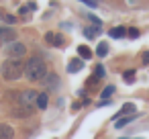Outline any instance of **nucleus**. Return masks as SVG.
Instances as JSON below:
<instances>
[{
	"instance_id": "nucleus-1",
	"label": "nucleus",
	"mask_w": 149,
	"mask_h": 139,
	"mask_svg": "<svg viewBox=\"0 0 149 139\" xmlns=\"http://www.w3.org/2000/svg\"><path fill=\"white\" fill-rule=\"evenodd\" d=\"M47 76V66L41 57H31L25 64V78L31 82H41Z\"/></svg>"
},
{
	"instance_id": "nucleus-2",
	"label": "nucleus",
	"mask_w": 149,
	"mask_h": 139,
	"mask_svg": "<svg viewBox=\"0 0 149 139\" xmlns=\"http://www.w3.org/2000/svg\"><path fill=\"white\" fill-rule=\"evenodd\" d=\"M0 74H2V78L6 82H15V80H19V78L25 76V64L21 59H17V57H10V59H6L2 64Z\"/></svg>"
},
{
	"instance_id": "nucleus-3",
	"label": "nucleus",
	"mask_w": 149,
	"mask_h": 139,
	"mask_svg": "<svg viewBox=\"0 0 149 139\" xmlns=\"http://www.w3.org/2000/svg\"><path fill=\"white\" fill-rule=\"evenodd\" d=\"M6 53H8V57H23L25 53H27V47H25V43H21V41H13V43H8L6 45Z\"/></svg>"
},
{
	"instance_id": "nucleus-4",
	"label": "nucleus",
	"mask_w": 149,
	"mask_h": 139,
	"mask_svg": "<svg viewBox=\"0 0 149 139\" xmlns=\"http://www.w3.org/2000/svg\"><path fill=\"white\" fill-rule=\"evenodd\" d=\"M37 96H39V92H35V90H21L19 92V102L25 104V106H31L37 100Z\"/></svg>"
},
{
	"instance_id": "nucleus-5",
	"label": "nucleus",
	"mask_w": 149,
	"mask_h": 139,
	"mask_svg": "<svg viewBox=\"0 0 149 139\" xmlns=\"http://www.w3.org/2000/svg\"><path fill=\"white\" fill-rule=\"evenodd\" d=\"M17 39V33L10 27H0V43H13Z\"/></svg>"
},
{
	"instance_id": "nucleus-6",
	"label": "nucleus",
	"mask_w": 149,
	"mask_h": 139,
	"mask_svg": "<svg viewBox=\"0 0 149 139\" xmlns=\"http://www.w3.org/2000/svg\"><path fill=\"white\" fill-rule=\"evenodd\" d=\"M45 41L51 43V45H55V47H61L63 45V37L57 35V33H45Z\"/></svg>"
},
{
	"instance_id": "nucleus-7",
	"label": "nucleus",
	"mask_w": 149,
	"mask_h": 139,
	"mask_svg": "<svg viewBox=\"0 0 149 139\" xmlns=\"http://www.w3.org/2000/svg\"><path fill=\"white\" fill-rule=\"evenodd\" d=\"M135 108H137V106H135L133 102H125V104H123V108L118 110V115L114 117V121H116V119H120V117H127V115H135Z\"/></svg>"
},
{
	"instance_id": "nucleus-8",
	"label": "nucleus",
	"mask_w": 149,
	"mask_h": 139,
	"mask_svg": "<svg viewBox=\"0 0 149 139\" xmlns=\"http://www.w3.org/2000/svg\"><path fill=\"white\" fill-rule=\"evenodd\" d=\"M13 137H15V129L10 125L0 123V139H13Z\"/></svg>"
},
{
	"instance_id": "nucleus-9",
	"label": "nucleus",
	"mask_w": 149,
	"mask_h": 139,
	"mask_svg": "<svg viewBox=\"0 0 149 139\" xmlns=\"http://www.w3.org/2000/svg\"><path fill=\"white\" fill-rule=\"evenodd\" d=\"M33 112H35V108H33V106H25V104H21L17 110H13V115H15V117H21V119H23V117H31Z\"/></svg>"
},
{
	"instance_id": "nucleus-10",
	"label": "nucleus",
	"mask_w": 149,
	"mask_h": 139,
	"mask_svg": "<svg viewBox=\"0 0 149 139\" xmlns=\"http://www.w3.org/2000/svg\"><path fill=\"white\" fill-rule=\"evenodd\" d=\"M82 68H84V61L76 57V59H72V61H70V66H68V72H70V74H76V72H80Z\"/></svg>"
},
{
	"instance_id": "nucleus-11",
	"label": "nucleus",
	"mask_w": 149,
	"mask_h": 139,
	"mask_svg": "<svg viewBox=\"0 0 149 139\" xmlns=\"http://www.w3.org/2000/svg\"><path fill=\"white\" fill-rule=\"evenodd\" d=\"M37 108H47V104H49V96H47V92H39V96H37Z\"/></svg>"
},
{
	"instance_id": "nucleus-12",
	"label": "nucleus",
	"mask_w": 149,
	"mask_h": 139,
	"mask_svg": "<svg viewBox=\"0 0 149 139\" xmlns=\"http://www.w3.org/2000/svg\"><path fill=\"white\" fill-rule=\"evenodd\" d=\"M135 117H137V112H135V115H127V117H120V119H116V125H114V127H116V129H123L125 125H129L131 121H135Z\"/></svg>"
},
{
	"instance_id": "nucleus-13",
	"label": "nucleus",
	"mask_w": 149,
	"mask_h": 139,
	"mask_svg": "<svg viewBox=\"0 0 149 139\" xmlns=\"http://www.w3.org/2000/svg\"><path fill=\"white\" fill-rule=\"evenodd\" d=\"M127 35V29L125 27H114V29H110V37L112 39H120V37H125Z\"/></svg>"
},
{
	"instance_id": "nucleus-14",
	"label": "nucleus",
	"mask_w": 149,
	"mask_h": 139,
	"mask_svg": "<svg viewBox=\"0 0 149 139\" xmlns=\"http://www.w3.org/2000/svg\"><path fill=\"white\" fill-rule=\"evenodd\" d=\"M78 55H80L82 59H90V57H92V51H90L86 45H80V47H78Z\"/></svg>"
},
{
	"instance_id": "nucleus-15",
	"label": "nucleus",
	"mask_w": 149,
	"mask_h": 139,
	"mask_svg": "<svg viewBox=\"0 0 149 139\" xmlns=\"http://www.w3.org/2000/svg\"><path fill=\"white\" fill-rule=\"evenodd\" d=\"M43 82H45L49 88H55V86H57V76H55V74H47Z\"/></svg>"
},
{
	"instance_id": "nucleus-16",
	"label": "nucleus",
	"mask_w": 149,
	"mask_h": 139,
	"mask_svg": "<svg viewBox=\"0 0 149 139\" xmlns=\"http://www.w3.org/2000/svg\"><path fill=\"white\" fill-rule=\"evenodd\" d=\"M98 31H100V27H96V29H92V27H88V29H84V35H86L88 39H94V37L98 35Z\"/></svg>"
},
{
	"instance_id": "nucleus-17",
	"label": "nucleus",
	"mask_w": 149,
	"mask_h": 139,
	"mask_svg": "<svg viewBox=\"0 0 149 139\" xmlns=\"http://www.w3.org/2000/svg\"><path fill=\"white\" fill-rule=\"evenodd\" d=\"M106 53H108V45H106V43H100V45L96 47V55H98V57H104Z\"/></svg>"
},
{
	"instance_id": "nucleus-18",
	"label": "nucleus",
	"mask_w": 149,
	"mask_h": 139,
	"mask_svg": "<svg viewBox=\"0 0 149 139\" xmlns=\"http://www.w3.org/2000/svg\"><path fill=\"white\" fill-rule=\"evenodd\" d=\"M112 94H114V86H106V88L102 90V98H104V100H106V98H110Z\"/></svg>"
},
{
	"instance_id": "nucleus-19",
	"label": "nucleus",
	"mask_w": 149,
	"mask_h": 139,
	"mask_svg": "<svg viewBox=\"0 0 149 139\" xmlns=\"http://www.w3.org/2000/svg\"><path fill=\"white\" fill-rule=\"evenodd\" d=\"M125 82H127V84H133V82H135V72H133V70L125 72Z\"/></svg>"
},
{
	"instance_id": "nucleus-20",
	"label": "nucleus",
	"mask_w": 149,
	"mask_h": 139,
	"mask_svg": "<svg viewBox=\"0 0 149 139\" xmlns=\"http://www.w3.org/2000/svg\"><path fill=\"white\" fill-rule=\"evenodd\" d=\"M94 74H96V78L100 80V78H104V74H106V70H104L102 66H96V70H94Z\"/></svg>"
},
{
	"instance_id": "nucleus-21",
	"label": "nucleus",
	"mask_w": 149,
	"mask_h": 139,
	"mask_svg": "<svg viewBox=\"0 0 149 139\" xmlns=\"http://www.w3.org/2000/svg\"><path fill=\"white\" fill-rule=\"evenodd\" d=\"M127 33H129V37H131V39H137V37H139V31H137V29H129Z\"/></svg>"
},
{
	"instance_id": "nucleus-22",
	"label": "nucleus",
	"mask_w": 149,
	"mask_h": 139,
	"mask_svg": "<svg viewBox=\"0 0 149 139\" xmlns=\"http://www.w3.org/2000/svg\"><path fill=\"white\" fill-rule=\"evenodd\" d=\"M88 19H90V21H92V23H94L96 27H100V25H102V23H100V19H96L94 15H88Z\"/></svg>"
},
{
	"instance_id": "nucleus-23",
	"label": "nucleus",
	"mask_w": 149,
	"mask_h": 139,
	"mask_svg": "<svg viewBox=\"0 0 149 139\" xmlns=\"http://www.w3.org/2000/svg\"><path fill=\"white\" fill-rule=\"evenodd\" d=\"M84 4H88V6H92V8H96V0H82Z\"/></svg>"
},
{
	"instance_id": "nucleus-24",
	"label": "nucleus",
	"mask_w": 149,
	"mask_h": 139,
	"mask_svg": "<svg viewBox=\"0 0 149 139\" xmlns=\"http://www.w3.org/2000/svg\"><path fill=\"white\" fill-rule=\"evenodd\" d=\"M143 64H145V66L149 64V51H145V53H143Z\"/></svg>"
},
{
	"instance_id": "nucleus-25",
	"label": "nucleus",
	"mask_w": 149,
	"mask_h": 139,
	"mask_svg": "<svg viewBox=\"0 0 149 139\" xmlns=\"http://www.w3.org/2000/svg\"><path fill=\"white\" fill-rule=\"evenodd\" d=\"M120 139H131V137H120Z\"/></svg>"
}]
</instances>
